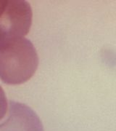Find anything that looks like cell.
<instances>
[{"instance_id": "obj_1", "label": "cell", "mask_w": 116, "mask_h": 131, "mask_svg": "<svg viewBox=\"0 0 116 131\" xmlns=\"http://www.w3.org/2000/svg\"><path fill=\"white\" fill-rule=\"evenodd\" d=\"M38 57L32 42L21 38L0 50V79L8 84H20L35 74Z\"/></svg>"}, {"instance_id": "obj_3", "label": "cell", "mask_w": 116, "mask_h": 131, "mask_svg": "<svg viewBox=\"0 0 116 131\" xmlns=\"http://www.w3.org/2000/svg\"><path fill=\"white\" fill-rule=\"evenodd\" d=\"M0 131H44L36 113L24 103L9 101L6 117L0 122Z\"/></svg>"}, {"instance_id": "obj_2", "label": "cell", "mask_w": 116, "mask_h": 131, "mask_svg": "<svg viewBox=\"0 0 116 131\" xmlns=\"http://www.w3.org/2000/svg\"><path fill=\"white\" fill-rule=\"evenodd\" d=\"M32 9L28 2L8 0L0 15V50L28 34L32 24Z\"/></svg>"}, {"instance_id": "obj_4", "label": "cell", "mask_w": 116, "mask_h": 131, "mask_svg": "<svg viewBox=\"0 0 116 131\" xmlns=\"http://www.w3.org/2000/svg\"><path fill=\"white\" fill-rule=\"evenodd\" d=\"M8 102L4 90L0 86V121L6 116L8 112Z\"/></svg>"}, {"instance_id": "obj_5", "label": "cell", "mask_w": 116, "mask_h": 131, "mask_svg": "<svg viewBox=\"0 0 116 131\" xmlns=\"http://www.w3.org/2000/svg\"><path fill=\"white\" fill-rule=\"evenodd\" d=\"M8 3V0H0V15L2 14L6 8Z\"/></svg>"}]
</instances>
